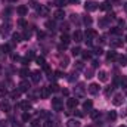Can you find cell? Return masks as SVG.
Masks as SVG:
<instances>
[{
    "label": "cell",
    "instance_id": "cell-1",
    "mask_svg": "<svg viewBox=\"0 0 127 127\" xmlns=\"http://www.w3.org/2000/svg\"><path fill=\"white\" fill-rule=\"evenodd\" d=\"M84 37H86L87 44H92V40L96 37V31H95V30H92V28H87L86 32H84Z\"/></svg>",
    "mask_w": 127,
    "mask_h": 127
},
{
    "label": "cell",
    "instance_id": "cell-2",
    "mask_svg": "<svg viewBox=\"0 0 127 127\" xmlns=\"http://www.w3.org/2000/svg\"><path fill=\"white\" fill-rule=\"evenodd\" d=\"M52 106H53L55 111H62L64 102L61 100V99H58V97H53V99H52Z\"/></svg>",
    "mask_w": 127,
    "mask_h": 127
},
{
    "label": "cell",
    "instance_id": "cell-3",
    "mask_svg": "<svg viewBox=\"0 0 127 127\" xmlns=\"http://www.w3.org/2000/svg\"><path fill=\"white\" fill-rule=\"evenodd\" d=\"M30 89H31V86H30V83L28 81H25V80H22L19 84H18V90L22 93V92H30Z\"/></svg>",
    "mask_w": 127,
    "mask_h": 127
},
{
    "label": "cell",
    "instance_id": "cell-4",
    "mask_svg": "<svg viewBox=\"0 0 127 127\" xmlns=\"http://www.w3.org/2000/svg\"><path fill=\"white\" fill-rule=\"evenodd\" d=\"M99 6H97V3L96 1H86V4H84V9H86V12H93V10H96Z\"/></svg>",
    "mask_w": 127,
    "mask_h": 127
},
{
    "label": "cell",
    "instance_id": "cell-5",
    "mask_svg": "<svg viewBox=\"0 0 127 127\" xmlns=\"http://www.w3.org/2000/svg\"><path fill=\"white\" fill-rule=\"evenodd\" d=\"M77 105H78V100H77L75 97H68V99H66V106H68L69 109H75Z\"/></svg>",
    "mask_w": 127,
    "mask_h": 127
},
{
    "label": "cell",
    "instance_id": "cell-6",
    "mask_svg": "<svg viewBox=\"0 0 127 127\" xmlns=\"http://www.w3.org/2000/svg\"><path fill=\"white\" fill-rule=\"evenodd\" d=\"M84 90H86V87H84L83 83L77 84V87H75V97H81V96L84 95Z\"/></svg>",
    "mask_w": 127,
    "mask_h": 127
},
{
    "label": "cell",
    "instance_id": "cell-7",
    "mask_svg": "<svg viewBox=\"0 0 127 127\" xmlns=\"http://www.w3.org/2000/svg\"><path fill=\"white\" fill-rule=\"evenodd\" d=\"M87 92H89L90 95H97V93H99V84L92 83V84L87 87Z\"/></svg>",
    "mask_w": 127,
    "mask_h": 127
},
{
    "label": "cell",
    "instance_id": "cell-8",
    "mask_svg": "<svg viewBox=\"0 0 127 127\" xmlns=\"http://www.w3.org/2000/svg\"><path fill=\"white\" fill-rule=\"evenodd\" d=\"M50 95V90H49V87H41L40 89V92H38V96L41 97V99H47Z\"/></svg>",
    "mask_w": 127,
    "mask_h": 127
},
{
    "label": "cell",
    "instance_id": "cell-9",
    "mask_svg": "<svg viewBox=\"0 0 127 127\" xmlns=\"http://www.w3.org/2000/svg\"><path fill=\"white\" fill-rule=\"evenodd\" d=\"M72 40H74L75 43H80V41H83V32L80 31V30H75V32L72 34Z\"/></svg>",
    "mask_w": 127,
    "mask_h": 127
},
{
    "label": "cell",
    "instance_id": "cell-10",
    "mask_svg": "<svg viewBox=\"0 0 127 127\" xmlns=\"http://www.w3.org/2000/svg\"><path fill=\"white\" fill-rule=\"evenodd\" d=\"M40 78H41V74H40V71H32L31 72V80H32V83H38L40 81Z\"/></svg>",
    "mask_w": 127,
    "mask_h": 127
},
{
    "label": "cell",
    "instance_id": "cell-11",
    "mask_svg": "<svg viewBox=\"0 0 127 127\" xmlns=\"http://www.w3.org/2000/svg\"><path fill=\"white\" fill-rule=\"evenodd\" d=\"M16 12L21 15V16H25L27 13H28V9H27V6H24V4H21V6H18V9H16Z\"/></svg>",
    "mask_w": 127,
    "mask_h": 127
},
{
    "label": "cell",
    "instance_id": "cell-12",
    "mask_svg": "<svg viewBox=\"0 0 127 127\" xmlns=\"http://www.w3.org/2000/svg\"><path fill=\"white\" fill-rule=\"evenodd\" d=\"M35 7H37V10H38L40 15H43V16H47V15H49V9H47V7H44V6H37V4H35Z\"/></svg>",
    "mask_w": 127,
    "mask_h": 127
},
{
    "label": "cell",
    "instance_id": "cell-13",
    "mask_svg": "<svg viewBox=\"0 0 127 127\" xmlns=\"http://www.w3.org/2000/svg\"><path fill=\"white\" fill-rule=\"evenodd\" d=\"M0 109L4 111V112L10 111V105H9V102H7V100H1V102H0Z\"/></svg>",
    "mask_w": 127,
    "mask_h": 127
},
{
    "label": "cell",
    "instance_id": "cell-14",
    "mask_svg": "<svg viewBox=\"0 0 127 127\" xmlns=\"http://www.w3.org/2000/svg\"><path fill=\"white\" fill-rule=\"evenodd\" d=\"M53 18H55V19H59V21H61V19H64V18H65V12H64L62 9H58V10H56V12L53 13Z\"/></svg>",
    "mask_w": 127,
    "mask_h": 127
},
{
    "label": "cell",
    "instance_id": "cell-15",
    "mask_svg": "<svg viewBox=\"0 0 127 127\" xmlns=\"http://www.w3.org/2000/svg\"><path fill=\"white\" fill-rule=\"evenodd\" d=\"M109 44H111L112 47H120V46H123V40H120V38H112V40L109 41Z\"/></svg>",
    "mask_w": 127,
    "mask_h": 127
},
{
    "label": "cell",
    "instance_id": "cell-16",
    "mask_svg": "<svg viewBox=\"0 0 127 127\" xmlns=\"http://www.w3.org/2000/svg\"><path fill=\"white\" fill-rule=\"evenodd\" d=\"M106 59H108V61H115V59H118V55H117L114 50H111V52L106 53Z\"/></svg>",
    "mask_w": 127,
    "mask_h": 127
},
{
    "label": "cell",
    "instance_id": "cell-17",
    "mask_svg": "<svg viewBox=\"0 0 127 127\" xmlns=\"http://www.w3.org/2000/svg\"><path fill=\"white\" fill-rule=\"evenodd\" d=\"M112 103H114V105H117V106H118V105H121V103H123V96H121V95H115V96H114V99H112Z\"/></svg>",
    "mask_w": 127,
    "mask_h": 127
},
{
    "label": "cell",
    "instance_id": "cell-18",
    "mask_svg": "<svg viewBox=\"0 0 127 127\" xmlns=\"http://www.w3.org/2000/svg\"><path fill=\"white\" fill-rule=\"evenodd\" d=\"M97 77H99V80H100L102 83H105V81H108V74H106L105 71H99V74H97Z\"/></svg>",
    "mask_w": 127,
    "mask_h": 127
},
{
    "label": "cell",
    "instance_id": "cell-19",
    "mask_svg": "<svg viewBox=\"0 0 127 127\" xmlns=\"http://www.w3.org/2000/svg\"><path fill=\"white\" fill-rule=\"evenodd\" d=\"M66 127H80V121L78 120H68Z\"/></svg>",
    "mask_w": 127,
    "mask_h": 127
},
{
    "label": "cell",
    "instance_id": "cell-20",
    "mask_svg": "<svg viewBox=\"0 0 127 127\" xmlns=\"http://www.w3.org/2000/svg\"><path fill=\"white\" fill-rule=\"evenodd\" d=\"M92 106H93V102H92V100H86V102L83 103V109H84V111H92Z\"/></svg>",
    "mask_w": 127,
    "mask_h": 127
},
{
    "label": "cell",
    "instance_id": "cell-21",
    "mask_svg": "<svg viewBox=\"0 0 127 127\" xmlns=\"http://www.w3.org/2000/svg\"><path fill=\"white\" fill-rule=\"evenodd\" d=\"M19 106H21L24 111H28V109H31V103H30V102H27V100L21 102V103H19Z\"/></svg>",
    "mask_w": 127,
    "mask_h": 127
},
{
    "label": "cell",
    "instance_id": "cell-22",
    "mask_svg": "<svg viewBox=\"0 0 127 127\" xmlns=\"http://www.w3.org/2000/svg\"><path fill=\"white\" fill-rule=\"evenodd\" d=\"M9 31H10V24H9V22H6V25L3 24V27H1V34H3V35H6Z\"/></svg>",
    "mask_w": 127,
    "mask_h": 127
},
{
    "label": "cell",
    "instance_id": "cell-23",
    "mask_svg": "<svg viewBox=\"0 0 127 127\" xmlns=\"http://www.w3.org/2000/svg\"><path fill=\"white\" fill-rule=\"evenodd\" d=\"M12 38H13V41H15V43L22 41V35H21V34H18V32H13V34H12Z\"/></svg>",
    "mask_w": 127,
    "mask_h": 127
},
{
    "label": "cell",
    "instance_id": "cell-24",
    "mask_svg": "<svg viewBox=\"0 0 127 127\" xmlns=\"http://www.w3.org/2000/svg\"><path fill=\"white\" fill-rule=\"evenodd\" d=\"M19 74H21V77H22V78H25V77H28L31 72H30V69H28V68H22V69L19 71Z\"/></svg>",
    "mask_w": 127,
    "mask_h": 127
},
{
    "label": "cell",
    "instance_id": "cell-25",
    "mask_svg": "<svg viewBox=\"0 0 127 127\" xmlns=\"http://www.w3.org/2000/svg\"><path fill=\"white\" fill-rule=\"evenodd\" d=\"M30 120H31V115H30L28 112H24V114H22V121H24V123H28Z\"/></svg>",
    "mask_w": 127,
    "mask_h": 127
},
{
    "label": "cell",
    "instance_id": "cell-26",
    "mask_svg": "<svg viewBox=\"0 0 127 127\" xmlns=\"http://www.w3.org/2000/svg\"><path fill=\"white\" fill-rule=\"evenodd\" d=\"M61 41H62L64 44H68V43H69V37H68V34H62V35H61Z\"/></svg>",
    "mask_w": 127,
    "mask_h": 127
},
{
    "label": "cell",
    "instance_id": "cell-27",
    "mask_svg": "<svg viewBox=\"0 0 127 127\" xmlns=\"http://www.w3.org/2000/svg\"><path fill=\"white\" fill-rule=\"evenodd\" d=\"M99 115H100V112H99V111H95V109H92V111H90V117H92L93 120L99 118Z\"/></svg>",
    "mask_w": 127,
    "mask_h": 127
},
{
    "label": "cell",
    "instance_id": "cell-28",
    "mask_svg": "<svg viewBox=\"0 0 127 127\" xmlns=\"http://www.w3.org/2000/svg\"><path fill=\"white\" fill-rule=\"evenodd\" d=\"M108 118H109L111 121H114V120L117 118V114H115V111H109V112H108Z\"/></svg>",
    "mask_w": 127,
    "mask_h": 127
},
{
    "label": "cell",
    "instance_id": "cell-29",
    "mask_svg": "<svg viewBox=\"0 0 127 127\" xmlns=\"http://www.w3.org/2000/svg\"><path fill=\"white\" fill-rule=\"evenodd\" d=\"M109 7H111V6H109V3H108V1H105V3H102V4L99 6V9H102V10H108Z\"/></svg>",
    "mask_w": 127,
    "mask_h": 127
},
{
    "label": "cell",
    "instance_id": "cell-30",
    "mask_svg": "<svg viewBox=\"0 0 127 127\" xmlns=\"http://www.w3.org/2000/svg\"><path fill=\"white\" fill-rule=\"evenodd\" d=\"M92 77H93V68L86 69V78H92Z\"/></svg>",
    "mask_w": 127,
    "mask_h": 127
},
{
    "label": "cell",
    "instance_id": "cell-31",
    "mask_svg": "<svg viewBox=\"0 0 127 127\" xmlns=\"http://www.w3.org/2000/svg\"><path fill=\"white\" fill-rule=\"evenodd\" d=\"M10 96H12V99H18V97L21 96V92H19V90H13V92L10 93Z\"/></svg>",
    "mask_w": 127,
    "mask_h": 127
},
{
    "label": "cell",
    "instance_id": "cell-32",
    "mask_svg": "<svg viewBox=\"0 0 127 127\" xmlns=\"http://www.w3.org/2000/svg\"><path fill=\"white\" fill-rule=\"evenodd\" d=\"M61 66H68V58L66 56H64V58H61Z\"/></svg>",
    "mask_w": 127,
    "mask_h": 127
},
{
    "label": "cell",
    "instance_id": "cell-33",
    "mask_svg": "<svg viewBox=\"0 0 127 127\" xmlns=\"http://www.w3.org/2000/svg\"><path fill=\"white\" fill-rule=\"evenodd\" d=\"M49 90L50 92H59V86L58 84H52V86H49Z\"/></svg>",
    "mask_w": 127,
    "mask_h": 127
},
{
    "label": "cell",
    "instance_id": "cell-34",
    "mask_svg": "<svg viewBox=\"0 0 127 127\" xmlns=\"http://www.w3.org/2000/svg\"><path fill=\"white\" fill-rule=\"evenodd\" d=\"M35 61H37V64H38L40 66H44V65H46V62H44V58H41V56H40V58H35Z\"/></svg>",
    "mask_w": 127,
    "mask_h": 127
},
{
    "label": "cell",
    "instance_id": "cell-35",
    "mask_svg": "<svg viewBox=\"0 0 127 127\" xmlns=\"http://www.w3.org/2000/svg\"><path fill=\"white\" fill-rule=\"evenodd\" d=\"M83 22H84V24H86V25L89 27V25L92 24V18H90V16H84V19H83Z\"/></svg>",
    "mask_w": 127,
    "mask_h": 127
},
{
    "label": "cell",
    "instance_id": "cell-36",
    "mask_svg": "<svg viewBox=\"0 0 127 127\" xmlns=\"http://www.w3.org/2000/svg\"><path fill=\"white\" fill-rule=\"evenodd\" d=\"M118 62H120V65H127V58H126V56L118 58Z\"/></svg>",
    "mask_w": 127,
    "mask_h": 127
},
{
    "label": "cell",
    "instance_id": "cell-37",
    "mask_svg": "<svg viewBox=\"0 0 127 127\" xmlns=\"http://www.w3.org/2000/svg\"><path fill=\"white\" fill-rule=\"evenodd\" d=\"M80 53H81V49H80V47H78V46H77V47H74V49H72V55H74V56H75V55H80Z\"/></svg>",
    "mask_w": 127,
    "mask_h": 127
},
{
    "label": "cell",
    "instance_id": "cell-38",
    "mask_svg": "<svg viewBox=\"0 0 127 127\" xmlns=\"http://www.w3.org/2000/svg\"><path fill=\"white\" fill-rule=\"evenodd\" d=\"M43 127H53V123H52L50 120H46V121L43 123Z\"/></svg>",
    "mask_w": 127,
    "mask_h": 127
},
{
    "label": "cell",
    "instance_id": "cell-39",
    "mask_svg": "<svg viewBox=\"0 0 127 127\" xmlns=\"http://www.w3.org/2000/svg\"><path fill=\"white\" fill-rule=\"evenodd\" d=\"M31 37V31H25L24 32V35H22V38H25V40H28Z\"/></svg>",
    "mask_w": 127,
    "mask_h": 127
},
{
    "label": "cell",
    "instance_id": "cell-40",
    "mask_svg": "<svg viewBox=\"0 0 127 127\" xmlns=\"http://www.w3.org/2000/svg\"><path fill=\"white\" fill-rule=\"evenodd\" d=\"M99 25H100V27H106V25H108V21H106V19H100V21H99Z\"/></svg>",
    "mask_w": 127,
    "mask_h": 127
},
{
    "label": "cell",
    "instance_id": "cell-41",
    "mask_svg": "<svg viewBox=\"0 0 127 127\" xmlns=\"http://www.w3.org/2000/svg\"><path fill=\"white\" fill-rule=\"evenodd\" d=\"M68 80H69V81H74V80H77V72H75V71H74V72H72V74H71V77H69V78H68Z\"/></svg>",
    "mask_w": 127,
    "mask_h": 127
},
{
    "label": "cell",
    "instance_id": "cell-42",
    "mask_svg": "<svg viewBox=\"0 0 127 127\" xmlns=\"http://www.w3.org/2000/svg\"><path fill=\"white\" fill-rule=\"evenodd\" d=\"M34 56H35V55H34V52H28V53H27V56H25V58H27V59H28V61H30V59H32V58H34Z\"/></svg>",
    "mask_w": 127,
    "mask_h": 127
},
{
    "label": "cell",
    "instance_id": "cell-43",
    "mask_svg": "<svg viewBox=\"0 0 127 127\" xmlns=\"http://www.w3.org/2000/svg\"><path fill=\"white\" fill-rule=\"evenodd\" d=\"M90 56H92V55H90L87 50H86V52H83V58H84V59H90Z\"/></svg>",
    "mask_w": 127,
    "mask_h": 127
},
{
    "label": "cell",
    "instance_id": "cell-44",
    "mask_svg": "<svg viewBox=\"0 0 127 127\" xmlns=\"http://www.w3.org/2000/svg\"><path fill=\"white\" fill-rule=\"evenodd\" d=\"M111 93H112V87H106V90H105V95H106V96H111Z\"/></svg>",
    "mask_w": 127,
    "mask_h": 127
},
{
    "label": "cell",
    "instance_id": "cell-45",
    "mask_svg": "<svg viewBox=\"0 0 127 127\" xmlns=\"http://www.w3.org/2000/svg\"><path fill=\"white\" fill-rule=\"evenodd\" d=\"M31 127H40V121H37V120L31 121Z\"/></svg>",
    "mask_w": 127,
    "mask_h": 127
},
{
    "label": "cell",
    "instance_id": "cell-46",
    "mask_svg": "<svg viewBox=\"0 0 127 127\" xmlns=\"http://www.w3.org/2000/svg\"><path fill=\"white\" fill-rule=\"evenodd\" d=\"M102 53H103V50H102L100 47H97V49H95V55H99V56H100Z\"/></svg>",
    "mask_w": 127,
    "mask_h": 127
},
{
    "label": "cell",
    "instance_id": "cell-47",
    "mask_svg": "<svg viewBox=\"0 0 127 127\" xmlns=\"http://www.w3.org/2000/svg\"><path fill=\"white\" fill-rule=\"evenodd\" d=\"M46 27H47V28H50V30H52V28H53V27H55V24H53V22H50V21H47V22H46Z\"/></svg>",
    "mask_w": 127,
    "mask_h": 127
},
{
    "label": "cell",
    "instance_id": "cell-48",
    "mask_svg": "<svg viewBox=\"0 0 127 127\" xmlns=\"http://www.w3.org/2000/svg\"><path fill=\"white\" fill-rule=\"evenodd\" d=\"M65 4V0H56V6H64Z\"/></svg>",
    "mask_w": 127,
    "mask_h": 127
},
{
    "label": "cell",
    "instance_id": "cell-49",
    "mask_svg": "<svg viewBox=\"0 0 127 127\" xmlns=\"http://www.w3.org/2000/svg\"><path fill=\"white\" fill-rule=\"evenodd\" d=\"M121 86L123 87H127V78H121Z\"/></svg>",
    "mask_w": 127,
    "mask_h": 127
},
{
    "label": "cell",
    "instance_id": "cell-50",
    "mask_svg": "<svg viewBox=\"0 0 127 127\" xmlns=\"http://www.w3.org/2000/svg\"><path fill=\"white\" fill-rule=\"evenodd\" d=\"M77 64V69H83V62H75Z\"/></svg>",
    "mask_w": 127,
    "mask_h": 127
},
{
    "label": "cell",
    "instance_id": "cell-51",
    "mask_svg": "<svg viewBox=\"0 0 127 127\" xmlns=\"http://www.w3.org/2000/svg\"><path fill=\"white\" fill-rule=\"evenodd\" d=\"M18 24H19L21 27H25V21H24V19H19V22H18Z\"/></svg>",
    "mask_w": 127,
    "mask_h": 127
},
{
    "label": "cell",
    "instance_id": "cell-52",
    "mask_svg": "<svg viewBox=\"0 0 127 127\" xmlns=\"http://www.w3.org/2000/svg\"><path fill=\"white\" fill-rule=\"evenodd\" d=\"M66 1H68V3H74V4H77L80 0H66Z\"/></svg>",
    "mask_w": 127,
    "mask_h": 127
},
{
    "label": "cell",
    "instance_id": "cell-53",
    "mask_svg": "<svg viewBox=\"0 0 127 127\" xmlns=\"http://www.w3.org/2000/svg\"><path fill=\"white\" fill-rule=\"evenodd\" d=\"M0 127H7V126H6V123H4V121H1V123H0Z\"/></svg>",
    "mask_w": 127,
    "mask_h": 127
},
{
    "label": "cell",
    "instance_id": "cell-54",
    "mask_svg": "<svg viewBox=\"0 0 127 127\" xmlns=\"http://www.w3.org/2000/svg\"><path fill=\"white\" fill-rule=\"evenodd\" d=\"M124 9H126V12H127V3H124Z\"/></svg>",
    "mask_w": 127,
    "mask_h": 127
},
{
    "label": "cell",
    "instance_id": "cell-55",
    "mask_svg": "<svg viewBox=\"0 0 127 127\" xmlns=\"http://www.w3.org/2000/svg\"><path fill=\"white\" fill-rule=\"evenodd\" d=\"M118 127H127V126H118Z\"/></svg>",
    "mask_w": 127,
    "mask_h": 127
},
{
    "label": "cell",
    "instance_id": "cell-56",
    "mask_svg": "<svg viewBox=\"0 0 127 127\" xmlns=\"http://www.w3.org/2000/svg\"><path fill=\"white\" fill-rule=\"evenodd\" d=\"M13 127H19V126H16V124H15V126H13Z\"/></svg>",
    "mask_w": 127,
    "mask_h": 127
},
{
    "label": "cell",
    "instance_id": "cell-57",
    "mask_svg": "<svg viewBox=\"0 0 127 127\" xmlns=\"http://www.w3.org/2000/svg\"><path fill=\"white\" fill-rule=\"evenodd\" d=\"M86 127H90V126H86Z\"/></svg>",
    "mask_w": 127,
    "mask_h": 127
}]
</instances>
